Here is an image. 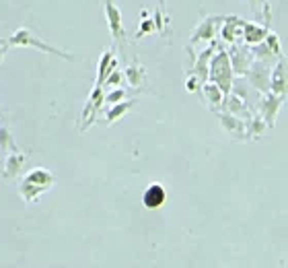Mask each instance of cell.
Here are the masks:
<instances>
[{"instance_id":"cell-1","label":"cell","mask_w":288,"mask_h":268,"mask_svg":"<svg viewBox=\"0 0 288 268\" xmlns=\"http://www.w3.org/2000/svg\"><path fill=\"white\" fill-rule=\"evenodd\" d=\"M165 200V190L161 188V186H150L148 190H146V194H144V204L146 206H159L161 202Z\"/></svg>"}]
</instances>
